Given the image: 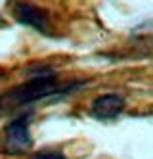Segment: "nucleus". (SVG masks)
I'll return each mask as SVG.
<instances>
[{
	"instance_id": "1",
	"label": "nucleus",
	"mask_w": 153,
	"mask_h": 159,
	"mask_svg": "<svg viewBox=\"0 0 153 159\" xmlns=\"http://www.w3.org/2000/svg\"><path fill=\"white\" fill-rule=\"evenodd\" d=\"M82 84H86V81H61L52 71L44 75H34L29 81L0 94V111L4 113L21 106H29V104H34V102L52 98V96H63V94H69L71 90L80 88Z\"/></svg>"
},
{
	"instance_id": "2",
	"label": "nucleus",
	"mask_w": 153,
	"mask_h": 159,
	"mask_svg": "<svg viewBox=\"0 0 153 159\" xmlns=\"http://www.w3.org/2000/svg\"><path fill=\"white\" fill-rule=\"evenodd\" d=\"M33 138L29 130V115H21L8 123L0 138V152L6 155H23L31 150Z\"/></svg>"
},
{
	"instance_id": "3",
	"label": "nucleus",
	"mask_w": 153,
	"mask_h": 159,
	"mask_svg": "<svg viewBox=\"0 0 153 159\" xmlns=\"http://www.w3.org/2000/svg\"><path fill=\"white\" fill-rule=\"evenodd\" d=\"M11 14H14L16 21L27 25V27H33L40 33H46L48 29V12L42 10L40 6L37 4H29V2H16L11 6Z\"/></svg>"
},
{
	"instance_id": "4",
	"label": "nucleus",
	"mask_w": 153,
	"mask_h": 159,
	"mask_svg": "<svg viewBox=\"0 0 153 159\" xmlns=\"http://www.w3.org/2000/svg\"><path fill=\"white\" fill-rule=\"evenodd\" d=\"M124 106H126V100L123 94H117V92L103 94L92 102L90 115L94 119H100V121H111V119H117L121 115Z\"/></svg>"
},
{
	"instance_id": "5",
	"label": "nucleus",
	"mask_w": 153,
	"mask_h": 159,
	"mask_svg": "<svg viewBox=\"0 0 153 159\" xmlns=\"http://www.w3.org/2000/svg\"><path fill=\"white\" fill-rule=\"evenodd\" d=\"M31 159H67V157H65V153L61 150H52V148H48V150L34 152L31 155Z\"/></svg>"
},
{
	"instance_id": "6",
	"label": "nucleus",
	"mask_w": 153,
	"mask_h": 159,
	"mask_svg": "<svg viewBox=\"0 0 153 159\" xmlns=\"http://www.w3.org/2000/svg\"><path fill=\"white\" fill-rule=\"evenodd\" d=\"M0 25H4V21H2V17H0Z\"/></svg>"
}]
</instances>
